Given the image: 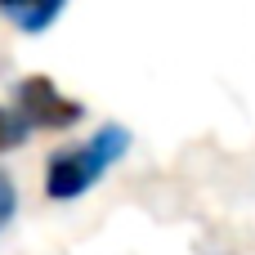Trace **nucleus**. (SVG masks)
I'll list each match as a JSON object with an SVG mask.
<instances>
[{
  "label": "nucleus",
  "mask_w": 255,
  "mask_h": 255,
  "mask_svg": "<svg viewBox=\"0 0 255 255\" xmlns=\"http://www.w3.org/2000/svg\"><path fill=\"white\" fill-rule=\"evenodd\" d=\"M126 152H130V130L117 126V121H108V126H99L85 143L58 148V152L49 157V166H45V193H49L54 202H76V197H85V193L103 179V170L117 166Z\"/></svg>",
  "instance_id": "f257e3e1"
},
{
  "label": "nucleus",
  "mask_w": 255,
  "mask_h": 255,
  "mask_svg": "<svg viewBox=\"0 0 255 255\" xmlns=\"http://www.w3.org/2000/svg\"><path fill=\"white\" fill-rule=\"evenodd\" d=\"M13 112L27 121V130H72L85 117V103L67 99L49 76H27L13 90Z\"/></svg>",
  "instance_id": "f03ea898"
},
{
  "label": "nucleus",
  "mask_w": 255,
  "mask_h": 255,
  "mask_svg": "<svg viewBox=\"0 0 255 255\" xmlns=\"http://www.w3.org/2000/svg\"><path fill=\"white\" fill-rule=\"evenodd\" d=\"M63 9H67V0H0V13L27 36H40L45 27H54V18Z\"/></svg>",
  "instance_id": "7ed1b4c3"
},
{
  "label": "nucleus",
  "mask_w": 255,
  "mask_h": 255,
  "mask_svg": "<svg viewBox=\"0 0 255 255\" xmlns=\"http://www.w3.org/2000/svg\"><path fill=\"white\" fill-rule=\"evenodd\" d=\"M27 121L13 112V108H4L0 103V152H9V148H18V143H27Z\"/></svg>",
  "instance_id": "20e7f679"
},
{
  "label": "nucleus",
  "mask_w": 255,
  "mask_h": 255,
  "mask_svg": "<svg viewBox=\"0 0 255 255\" xmlns=\"http://www.w3.org/2000/svg\"><path fill=\"white\" fill-rule=\"evenodd\" d=\"M18 215V188H13V179L0 170V233L9 229V220Z\"/></svg>",
  "instance_id": "39448f33"
}]
</instances>
